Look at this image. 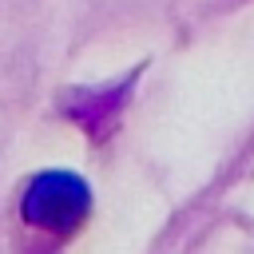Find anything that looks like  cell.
Here are the masks:
<instances>
[{
	"label": "cell",
	"mask_w": 254,
	"mask_h": 254,
	"mask_svg": "<svg viewBox=\"0 0 254 254\" xmlns=\"http://www.w3.org/2000/svg\"><path fill=\"white\" fill-rule=\"evenodd\" d=\"M91 210V194L87 183L67 175V171H44L28 183L24 198H20V218L32 230L44 234H71Z\"/></svg>",
	"instance_id": "cell-1"
},
{
	"label": "cell",
	"mask_w": 254,
	"mask_h": 254,
	"mask_svg": "<svg viewBox=\"0 0 254 254\" xmlns=\"http://www.w3.org/2000/svg\"><path fill=\"white\" fill-rule=\"evenodd\" d=\"M119 103H123V95H119V91L79 95V99H71V103H67V115H71L79 127H87V131H99L103 123H111V119H115Z\"/></svg>",
	"instance_id": "cell-2"
}]
</instances>
